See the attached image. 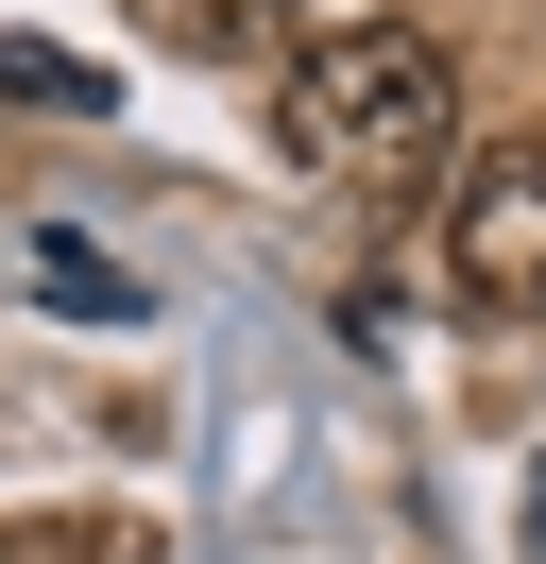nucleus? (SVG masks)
<instances>
[{
  "label": "nucleus",
  "instance_id": "20e7f679",
  "mask_svg": "<svg viewBox=\"0 0 546 564\" xmlns=\"http://www.w3.org/2000/svg\"><path fill=\"white\" fill-rule=\"evenodd\" d=\"M307 0H136V35H171V52H273Z\"/></svg>",
  "mask_w": 546,
  "mask_h": 564
},
{
  "label": "nucleus",
  "instance_id": "f03ea898",
  "mask_svg": "<svg viewBox=\"0 0 546 564\" xmlns=\"http://www.w3.org/2000/svg\"><path fill=\"white\" fill-rule=\"evenodd\" d=\"M444 274H461V308H546V138L461 154V188H444Z\"/></svg>",
  "mask_w": 546,
  "mask_h": 564
},
{
  "label": "nucleus",
  "instance_id": "0eeeda50",
  "mask_svg": "<svg viewBox=\"0 0 546 564\" xmlns=\"http://www.w3.org/2000/svg\"><path fill=\"white\" fill-rule=\"evenodd\" d=\"M529 547H546V496H529Z\"/></svg>",
  "mask_w": 546,
  "mask_h": 564
},
{
  "label": "nucleus",
  "instance_id": "f257e3e1",
  "mask_svg": "<svg viewBox=\"0 0 546 564\" xmlns=\"http://www.w3.org/2000/svg\"><path fill=\"white\" fill-rule=\"evenodd\" d=\"M273 138L325 188L410 206V188L461 172V52H444L427 18H341V35H307L291 69H273Z\"/></svg>",
  "mask_w": 546,
  "mask_h": 564
},
{
  "label": "nucleus",
  "instance_id": "423d86ee",
  "mask_svg": "<svg viewBox=\"0 0 546 564\" xmlns=\"http://www.w3.org/2000/svg\"><path fill=\"white\" fill-rule=\"evenodd\" d=\"M0 86H18V104H68V120H86V104H102V69H68V52H34V35H18V52H0Z\"/></svg>",
  "mask_w": 546,
  "mask_h": 564
},
{
  "label": "nucleus",
  "instance_id": "39448f33",
  "mask_svg": "<svg viewBox=\"0 0 546 564\" xmlns=\"http://www.w3.org/2000/svg\"><path fill=\"white\" fill-rule=\"evenodd\" d=\"M34 291H52V308H136V291H120V274H102V257H86V240H34Z\"/></svg>",
  "mask_w": 546,
  "mask_h": 564
},
{
  "label": "nucleus",
  "instance_id": "7ed1b4c3",
  "mask_svg": "<svg viewBox=\"0 0 546 564\" xmlns=\"http://www.w3.org/2000/svg\"><path fill=\"white\" fill-rule=\"evenodd\" d=\"M0 564H171L154 513H0Z\"/></svg>",
  "mask_w": 546,
  "mask_h": 564
}]
</instances>
